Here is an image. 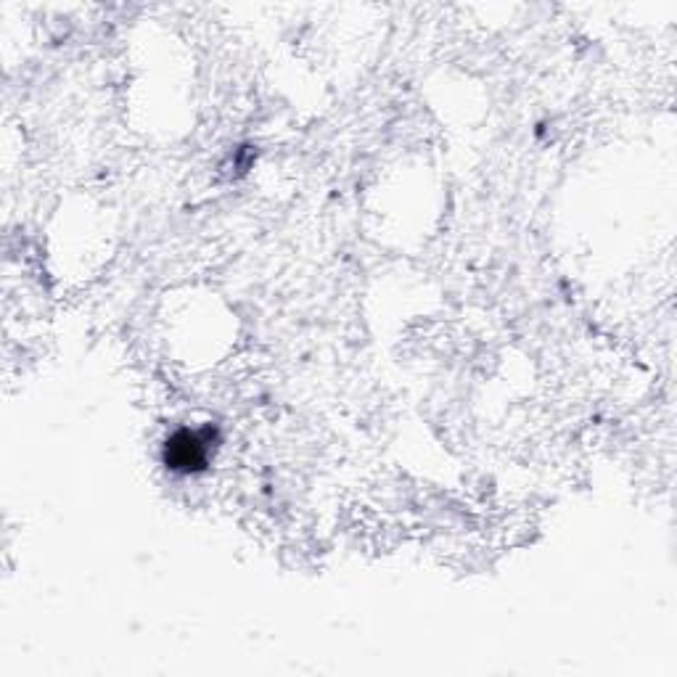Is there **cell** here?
<instances>
[{
  "instance_id": "cell-1",
  "label": "cell",
  "mask_w": 677,
  "mask_h": 677,
  "mask_svg": "<svg viewBox=\"0 0 677 677\" xmlns=\"http://www.w3.org/2000/svg\"><path fill=\"white\" fill-rule=\"evenodd\" d=\"M210 447L212 442L204 437L201 432H178L173 440L167 442V466L175 471H199L201 466H207L210 460Z\"/></svg>"
}]
</instances>
